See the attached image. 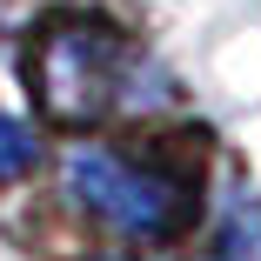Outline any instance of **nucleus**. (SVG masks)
Wrapping results in <instances>:
<instances>
[{
    "label": "nucleus",
    "instance_id": "4",
    "mask_svg": "<svg viewBox=\"0 0 261 261\" xmlns=\"http://www.w3.org/2000/svg\"><path fill=\"white\" fill-rule=\"evenodd\" d=\"M34 161V141H27V127H14L7 114H0V174H20Z\"/></svg>",
    "mask_w": 261,
    "mask_h": 261
},
{
    "label": "nucleus",
    "instance_id": "1",
    "mask_svg": "<svg viewBox=\"0 0 261 261\" xmlns=\"http://www.w3.org/2000/svg\"><path fill=\"white\" fill-rule=\"evenodd\" d=\"M134 67V47L100 14H47L27 34V87L47 121L94 127L121 108V87Z\"/></svg>",
    "mask_w": 261,
    "mask_h": 261
},
{
    "label": "nucleus",
    "instance_id": "2",
    "mask_svg": "<svg viewBox=\"0 0 261 261\" xmlns=\"http://www.w3.org/2000/svg\"><path fill=\"white\" fill-rule=\"evenodd\" d=\"M194 188L201 181L188 168H168L154 154H127V147H94V154L74 161V194L100 221H114L121 234H141V241L188 234L194 207H201Z\"/></svg>",
    "mask_w": 261,
    "mask_h": 261
},
{
    "label": "nucleus",
    "instance_id": "3",
    "mask_svg": "<svg viewBox=\"0 0 261 261\" xmlns=\"http://www.w3.org/2000/svg\"><path fill=\"white\" fill-rule=\"evenodd\" d=\"M221 261H261V207L241 201L221 228Z\"/></svg>",
    "mask_w": 261,
    "mask_h": 261
}]
</instances>
